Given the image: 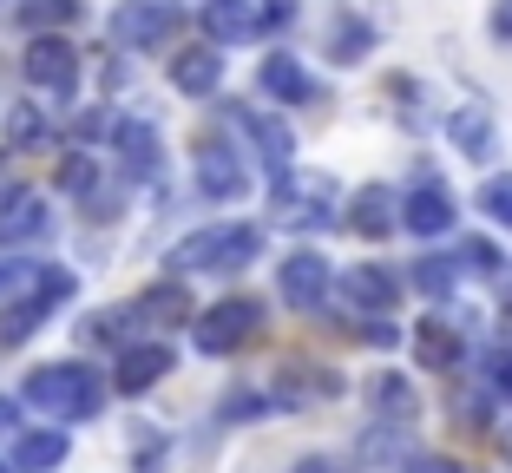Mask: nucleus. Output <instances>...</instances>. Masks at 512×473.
Listing matches in <instances>:
<instances>
[{
	"label": "nucleus",
	"mask_w": 512,
	"mask_h": 473,
	"mask_svg": "<svg viewBox=\"0 0 512 473\" xmlns=\"http://www.w3.org/2000/svg\"><path fill=\"white\" fill-rule=\"evenodd\" d=\"M453 224H460V204H453V191L440 178H421L401 198V230H414V237H447Z\"/></svg>",
	"instance_id": "9b49d317"
},
{
	"label": "nucleus",
	"mask_w": 512,
	"mask_h": 473,
	"mask_svg": "<svg viewBox=\"0 0 512 473\" xmlns=\"http://www.w3.org/2000/svg\"><path fill=\"white\" fill-rule=\"evenodd\" d=\"M493 33H499V40H512V0H499V7H493Z\"/></svg>",
	"instance_id": "72a5a7b5"
},
{
	"label": "nucleus",
	"mask_w": 512,
	"mask_h": 473,
	"mask_svg": "<svg viewBox=\"0 0 512 473\" xmlns=\"http://www.w3.org/2000/svg\"><path fill=\"white\" fill-rule=\"evenodd\" d=\"M20 73H27V86H40L46 99H73L79 92V46L66 40V33H40V40L27 46V60H20Z\"/></svg>",
	"instance_id": "0eeeda50"
},
{
	"label": "nucleus",
	"mask_w": 512,
	"mask_h": 473,
	"mask_svg": "<svg viewBox=\"0 0 512 473\" xmlns=\"http://www.w3.org/2000/svg\"><path fill=\"white\" fill-rule=\"evenodd\" d=\"M342 296L355 303V316H388L401 303V276L381 270V263H348L342 270Z\"/></svg>",
	"instance_id": "2eb2a0df"
},
{
	"label": "nucleus",
	"mask_w": 512,
	"mask_h": 473,
	"mask_svg": "<svg viewBox=\"0 0 512 473\" xmlns=\"http://www.w3.org/2000/svg\"><path fill=\"white\" fill-rule=\"evenodd\" d=\"M368 46H375V33L362 27V20H335V40H329V53L342 66H355V60H368Z\"/></svg>",
	"instance_id": "bb28decb"
},
{
	"label": "nucleus",
	"mask_w": 512,
	"mask_h": 473,
	"mask_svg": "<svg viewBox=\"0 0 512 473\" xmlns=\"http://www.w3.org/2000/svg\"><path fill=\"white\" fill-rule=\"evenodd\" d=\"M263 257V230L256 224H204L171 244V276H237Z\"/></svg>",
	"instance_id": "7ed1b4c3"
},
{
	"label": "nucleus",
	"mask_w": 512,
	"mask_h": 473,
	"mask_svg": "<svg viewBox=\"0 0 512 473\" xmlns=\"http://www.w3.org/2000/svg\"><path fill=\"white\" fill-rule=\"evenodd\" d=\"M355 237H388V230H401V191H388V184H362L355 198H348V217H342Z\"/></svg>",
	"instance_id": "a211bd4d"
},
{
	"label": "nucleus",
	"mask_w": 512,
	"mask_h": 473,
	"mask_svg": "<svg viewBox=\"0 0 512 473\" xmlns=\"http://www.w3.org/2000/svg\"><path fill=\"white\" fill-rule=\"evenodd\" d=\"M112 158H119L125 178H158V158H165L158 125H145V119H112Z\"/></svg>",
	"instance_id": "dca6fc26"
},
{
	"label": "nucleus",
	"mask_w": 512,
	"mask_h": 473,
	"mask_svg": "<svg viewBox=\"0 0 512 473\" xmlns=\"http://www.w3.org/2000/svg\"><path fill=\"white\" fill-rule=\"evenodd\" d=\"M256 86L270 92L276 106H309V99H316V79H309V66L296 60V53H270V60L256 66Z\"/></svg>",
	"instance_id": "aec40b11"
},
{
	"label": "nucleus",
	"mask_w": 512,
	"mask_h": 473,
	"mask_svg": "<svg viewBox=\"0 0 512 473\" xmlns=\"http://www.w3.org/2000/svg\"><path fill=\"white\" fill-rule=\"evenodd\" d=\"M66 447H73V434H66V428H33V434H20V441H14V454H7V460H14V473H53L66 460Z\"/></svg>",
	"instance_id": "5701e85b"
},
{
	"label": "nucleus",
	"mask_w": 512,
	"mask_h": 473,
	"mask_svg": "<svg viewBox=\"0 0 512 473\" xmlns=\"http://www.w3.org/2000/svg\"><path fill=\"white\" fill-rule=\"evenodd\" d=\"M263 408H270L263 395H230V401H224V414H230V421H243V414H263Z\"/></svg>",
	"instance_id": "473e14b6"
},
{
	"label": "nucleus",
	"mask_w": 512,
	"mask_h": 473,
	"mask_svg": "<svg viewBox=\"0 0 512 473\" xmlns=\"http://www.w3.org/2000/svg\"><path fill=\"white\" fill-rule=\"evenodd\" d=\"M480 375H486V388H493L499 401H512V342H493V349L480 355Z\"/></svg>",
	"instance_id": "cd10ccee"
},
{
	"label": "nucleus",
	"mask_w": 512,
	"mask_h": 473,
	"mask_svg": "<svg viewBox=\"0 0 512 473\" xmlns=\"http://www.w3.org/2000/svg\"><path fill=\"white\" fill-rule=\"evenodd\" d=\"M73 270H60V263H27L20 270V283H14V296L0 303V342L7 349H20V342H33L53 322V309L60 303H73Z\"/></svg>",
	"instance_id": "f03ea898"
},
{
	"label": "nucleus",
	"mask_w": 512,
	"mask_h": 473,
	"mask_svg": "<svg viewBox=\"0 0 512 473\" xmlns=\"http://www.w3.org/2000/svg\"><path fill=\"white\" fill-rule=\"evenodd\" d=\"M289 473H355V467H348V460H335V454H302Z\"/></svg>",
	"instance_id": "2f4dec72"
},
{
	"label": "nucleus",
	"mask_w": 512,
	"mask_h": 473,
	"mask_svg": "<svg viewBox=\"0 0 512 473\" xmlns=\"http://www.w3.org/2000/svg\"><path fill=\"white\" fill-rule=\"evenodd\" d=\"M7 421H14V401H7V395H0V428H7Z\"/></svg>",
	"instance_id": "e433bc0d"
},
{
	"label": "nucleus",
	"mask_w": 512,
	"mask_h": 473,
	"mask_svg": "<svg viewBox=\"0 0 512 473\" xmlns=\"http://www.w3.org/2000/svg\"><path fill=\"white\" fill-rule=\"evenodd\" d=\"M460 270H467L460 257H440V250H427V257H414V290H421V296H453Z\"/></svg>",
	"instance_id": "b1692460"
},
{
	"label": "nucleus",
	"mask_w": 512,
	"mask_h": 473,
	"mask_svg": "<svg viewBox=\"0 0 512 473\" xmlns=\"http://www.w3.org/2000/svg\"><path fill=\"white\" fill-rule=\"evenodd\" d=\"M401 473H467V467H460V460H447V454H414Z\"/></svg>",
	"instance_id": "7c9ffc66"
},
{
	"label": "nucleus",
	"mask_w": 512,
	"mask_h": 473,
	"mask_svg": "<svg viewBox=\"0 0 512 473\" xmlns=\"http://www.w3.org/2000/svg\"><path fill=\"white\" fill-rule=\"evenodd\" d=\"M60 184H66V191H79V198H92V184H99V165H92L86 152H66V158H60Z\"/></svg>",
	"instance_id": "c85d7f7f"
},
{
	"label": "nucleus",
	"mask_w": 512,
	"mask_h": 473,
	"mask_svg": "<svg viewBox=\"0 0 512 473\" xmlns=\"http://www.w3.org/2000/svg\"><path fill=\"white\" fill-rule=\"evenodd\" d=\"M329 290H335V270H329L322 250H289V257L276 263V296H283L289 309H302V316L329 303Z\"/></svg>",
	"instance_id": "6e6552de"
},
{
	"label": "nucleus",
	"mask_w": 512,
	"mask_h": 473,
	"mask_svg": "<svg viewBox=\"0 0 512 473\" xmlns=\"http://www.w3.org/2000/svg\"><path fill=\"white\" fill-rule=\"evenodd\" d=\"M20 401L40 408L46 421H92L99 401H106V382H99V368H86V362H46V368L27 375Z\"/></svg>",
	"instance_id": "20e7f679"
},
{
	"label": "nucleus",
	"mask_w": 512,
	"mask_h": 473,
	"mask_svg": "<svg viewBox=\"0 0 512 473\" xmlns=\"http://www.w3.org/2000/svg\"><path fill=\"white\" fill-rule=\"evenodd\" d=\"M171 33H178V7L171 0H119V14H112V40L138 46V53L165 46Z\"/></svg>",
	"instance_id": "9d476101"
},
{
	"label": "nucleus",
	"mask_w": 512,
	"mask_h": 473,
	"mask_svg": "<svg viewBox=\"0 0 512 473\" xmlns=\"http://www.w3.org/2000/svg\"><path fill=\"white\" fill-rule=\"evenodd\" d=\"M263 329V303L256 296H224V303H211L204 316H191V342H197V355H237L243 342Z\"/></svg>",
	"instance_id": "423d86ee"
},
{
	"label": "nucleus",
	"mask_w": 512,
	"mask_h": 473,
	"mask_svg": "<svg viewBox=\"0 0 512 473\" xmlns=\"http://www.w3.org/2000/svg\"><path fill=\"white\" fill-rule=\"evenodd\" d=\"M178 368V355H171V342H132V349H119V362H112V382H119V395H145V388H158Z\"/></svg>",
	"instance_id": "ddd939ff"
},
{
	"label": "nucleus",
	"mask_w": 512,
	"mask_h": 473,
	"mask_svg": "<svg viewBox=\"0 0 512 473\" xmlns=\"http://www.w3.org/2000/svg\"><path fill=\"white\" fill-rule=\"evenodd\" d=\"M289 0H204V33L217 46H243V40H263L270 27H289Z\"/></svg>",
	"instance_id": "39448f33"
},
{
	"label": "nucleus",
	"mask_w": 512,
	"mask_h": 473,
	"mask_svg": "<svg viewBox=\"0 0 512 473\" xmlns=\"http://www.w3.org/2000/svg\"><path fill=\"white\" fill-rule=\"evenodd\" d=\"M407 342H414V362L434 368V375H453V368L467 362V336H460V322H447V316H421V329Z\"/></svg>",
	"instance_id": "f3484780"
},
{
	"label": "nucleus",
	"mask_w": 512,
	"mask_h": 473,
	"mask_svg": "<svg viewBox=\"0 0 512 473\" xmlns=\"http://www.w3.org/2000/svg\"><path fill=\"white\" fill-rule=\"evenodd\" d=\"M447 138L460 145V158H473V165H486V158L499 152V125H493V112H486L480 99H467V106L447 112Z\"/></svg>",
	"instance_id": "6ab92c4d"
},
{
	"label": "nucleus",
	"mask_w": 512,
	"mask_h": 473,
	"mask_svg": "<svg viewBox=\"0 0 512 473\" xmlns=\"http://www.w3.org/2000/svg\"><path fill=\"white\" fill-rule=\"evenodd\" d=\"M20 270H27V263H20V257H14V263H0V296H14V283H20Z\"/></svg>",
	"instance_id": "f704fd0d"
},
{
	"label": "nucleus",
	"mask_w": 512,
	"mask_h": 473,
	"mask_svg": "<svg viewBox=\"0 0 512 473\" xmlns=\"http://www.w3.org/2000/svg\"><path fill=\"white\" fill-rule=\"evenodd\" d=\"M486 211V224H499V230H512V171H493V178L480 184V198H473Z\"/></svg>",
	"instance_id": "393cba45"
},
{
	"label": "nucleus",
	"mask_w": 512,
	"mask_h": 473,
	"mask_svg": "<svg viewBox=\"0 0 512 473\" xmlns=\"http://www.w3.org/2000/svg\"><path fill=\"white\" fill-rule=\"evenodd\" d=\"M499 290H506V316H512V270H506V276H499Z\"/></svg>",
	"instance_id": "c9c22d12"
},
{
	"label": "nucleus",
	"mask_w": 512,
	"mask_h": 473,
	"mask_svg": "<svg viewBox=\"0 0 512 473\" xmlns=\"http://www.w3.org/2000/svg\"><path fill=\"white\" fill-rule=\"evenodd\" d=\"M197 191L211 204H237L250 191V165H243L237 145H224V138H204L197 145Z\"/></svg>",
	"instance_id": "1a4fd4ad"
},
{
	"label": "nucleus",
	"mask_w": 512,
	"mask_h": 473,
	"mask_svg": "<svg viewBox=\"0 0 512 473\" xmlns=\"http://www.w3.org/2000/svg\"><path fill=\"white\" fill-rule=\"evenodd\" d=\"M171 86H178L184 99H211V92L224 86V53H217V46H184V53H171Z\"/></svg>",
	"instance_id": "412c9836"
},
{
	"label": "nucleus",
	"mask_w": 512,
	"mask_h": 473,
	"mask_svg": "<svg viewBox=\"0 0 512 473\" xmlns=\"http://www.w3.org/2000/svg\"><path fill=\"white\" fill-rule=\"evenodd\" d=\"M368 408H375V421H388V428H414V421H421V395H414L407 375H394V368H381L375 382H368Z\"/></svg>",
	"instance_id": "4be33fe9"
},
{
	"label": "nucleus",
	"mask_w": 512,
	"mask_h": 473,
	"mask_svg": "<svg viewBox=\"0 0 512 473\" xmlns=\"http://www.w3.org/2000/svg\"><path fill=\"white\" fill-rule=\"evenodd\" d=\"M460 257H467L473 276H506V257H499V244H486V237H467V244H460Z\"/></svg>",
	"instance_id": "c756f323"
},
{
	"label": "nucleus",
	"mask_w": 512,
	"mask_h": 473,
	"mask_svg": "<svg viewBox=\"0 0 512 473\" xmlns=\"http://www.w3.org/2000/svg\"><path fill=\"white\" fill-rule=\"evenodd\" d=\"M0 473H14V460H0Z\"/></svg>",
	"instance_id": "4c0bfd02"
},
{
	"label": "nucleus",
	"mask_w": 512,
	"mask_h": 473,
	"mask_svg": "<svg viewBox=\"0 0 512 473\" xmlns=\"http://www.w3.org/2000/svg\"><path fill=\"white\" fill-rule=\"evenodd\" d=\"M342 211H348V198H342V184H335L329 171L289 165V171H276V178H270V224L276 230L309 237V230H329Z\"/></svg>",
	"instance_id": "f257e3e1"
},
{
	"label": "nucleus",
	"mask_w": 512,
	"mask_h": 473,
	"mask_svg": "<svg viewBox=\"0 0 512 473\" xmlns=\"http://www.w3.org/2000/svg\"><path fill=\"white\" fill-rule=\"evenodd\" d=\"M79 0H20V27H73Z\"/></svg>",
	"instance_id": "a878e982"
},
{
	"label": "nucleus",
	"mask_w": 512,
	"mask_h": 473,
	"mask_svg": "<svg viewBox=\"0 0 512 473\" xmlns=\"http://www.w3.org/2000/svg\"><path fill=\"white\" fill-rule=\"evenodd\" d=\"M230 119H237V132L256 145V158L270 165V178H276V171H289V165H296V132H289L283 119H270V112H256V106H237Z\"/></svg>",
	"instance_id": "4468645a"
},
{
	"label": "nucleus",
	"mask_w": 512,
	"mask_h": 473,
	"mask_svg": "<svg viewBox=\"0 0 512 473\" xmlns=\"http://www.w3.org/2000/svg\"><path fill=\"white\" fill-rule=\"evenodd\" d=\"M46 230H53V211H46V198H40V191H27V184L0 191V250L40 244Z\"/></svg>",
	"instance_id": "f8f14e48"
}]
</instances>
